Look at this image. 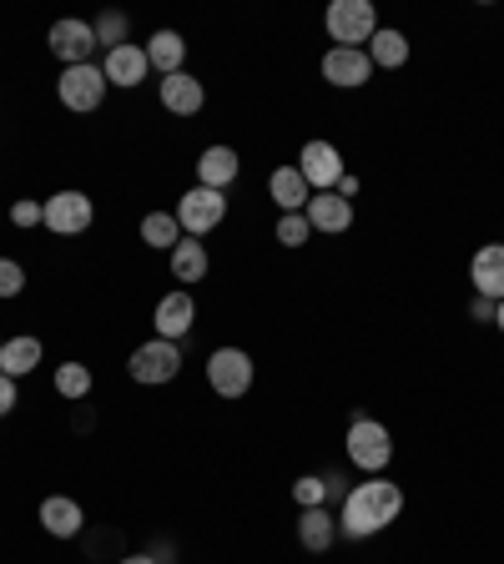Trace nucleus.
I'll return each mask as SVG.
<instances>
[{
	"mask_svg": "<svg viewBox=\"0 0 504 564\" xmlns=\"http://www.w3.org/2000/svg\"><path fill=\"white\" fill-rule=\"evenodd\" d=\"M398 509H404V489L388 484V479H379V473H369V484L348 489L344 509H338V525H344V535L369 539V535H379V529L394 525Z\"/></svg>",
	"mask_w": 504,
	"mask_h": 564,
	"instance_id": "nucleus-1",
	"label": "nucleus"
},
{
	"mask_svg": "<svg viewBox=\"0 0 504 564\" xmlns=\"http://www.w3.org/2000/svg\"><path fill=\"white\" fill-rule=\"evenodd\" d=\"M369 76H373L369 51H348V46H333V51L323 56V81H333V86H344V92L363 86Z\"/></svg>",
	"mask_w": 504,
	"mask_h": 564,
	"instance_id": "nucleus-12",
	"label": "nucleus"
},
{
	"mask_svg": "<svg viewBox=\"0 0 504 564\" xmlns=\"http://www.w3.org/2000/svg\"><path fill=\"white\" fill-rule=\"evenodd\" d=\"M369 61L373 67H384V71H398L404 61H409V36H404V31L379 26L373 31V40H369Z\"/></svg>",
	"mask_w": 504,
	"mask_h": 564,
	"instance_id": "nucleus-21",
	"label": "nucleus"
},
{
	"mask_svg": "<svg viewBox=\"0 0 504 564\" xmlns=\"http://www.w3.org/2000/svg\"><path fill=\"white\" fill-rule=\"evenodd\" d=\"M298 171H303L308 187H319V192H338V182H344V157H338V146L333 142H308L303 157H298Z\"/></svg>",
	"mask_w": 504,
	"mask_h": 564,
	"instance_id": "nucleus-10",
	"label": "nucleus"
},
{
	"mask_svg": "<svg viewBox=\"0 0 504 564\" xmlns=\"http://www.w3.org/2000/svg\"><path fill=\"white\" fill-rule=\"evenodd\" d=\"M117 564H157V560H152V554H121Z\"/></svg>",
	"mask_w": 504,
	"mask_h": 564,
	"instance_id": "nucleus-35",
	"label": "nucleus"
},
{
	"mask_svg": "<svg viewBox=\"0 0 504 564\" xmlns=\"http://www.w3.org/2000/svg\"><path fill=\"white\" fill-rule=\"evenodd\" d=\"M146 61H152L161 76H177L187 61V40L177 36V31H157V36L146 40Z\"/></svg>",
	"mask_w": 504,
	"mask_h": 564,
	"instance_id": "nucleus-20",
	"label": "nucleus"
},
{
	"mask_svg": "<svg viewBox=\"0 0 504 564\" xmlns=\"http://www.w3.org/2000/svg\"><path fill=\"white\" fill-rule=\"evenodd\" d=\"M81 525H86V514H81L76 499L51 494L46 504H40V529H46L51 539H76V535H81Z\"/></svg>",
	"mask_w": 504,
	"mask_h": 564,
	"instance_id": "nucleus-16",
	"label": "nucleus"
},
{
	"mask_svg": "<svg viewBox=\"0 0 504 564\" xmlns=\"http://www.w3.org/2000/svg\"><path fill=\"white\" fill-rule=\"evenodd\" d=\"M192 317H197V302H192V292H167V298L157 302V338H167V343H177V338H187L192 333Z\"/></svg>",
	"mask_w": 504,
	"mask_h": 564,
	"instance_id": "nucleus-14",
	"label": "nucleus"
},
{
	"mask_svg": "<svg viewBox=\"0 0 504 564\" xmlns=\"http://www.w3.org/2000/svg\"><path fill=\"white\" fill-rule=\"evenodd\" d=\"M172 273L177 283H202L207 277V248H202L197 237H182L172 248Z\"/></svg>",
	"mask_w": 504,
	"mask_h": 564,
	"instance_id": "nucleus-23",
	"label": "nucleus"
},
{
	"mask_svg": "<svg viewBox=\"0 0 504 564\" xmlns=\"http://www.w3.org/2000/svg\"><path fill=\"white\" fill-rule=\"evenodd\" d=\"M11 223L15 227H21V232H26V227H40V223H46V202H15V207H11Z\"/></svg>",
	"mask_w": 504,
	"mask_h": 564,
	"instance_id": "nucleus-31",
	"label": "nucleus"
},
{
	"mask_svg": "<svg viewBox=\"0 0 504 564\" xmlns=\"http://www.w3.org/2000/svg\"><path fill=\"white\" fill-rule=\"evenodd\" d=\"M101 71H107V86H127V92H136L146 81V71H152V61H146V46H117V51H107V61H101Z\"/></svg>",
	"mask_w": 504,
	"mask_h": 564,
	"instance_id": "nucleus-11",
	"label": "nucleus"
},
{
	"mask_svg": "<svg viewBox=\"0 0 504 564\" xmlns=\"http://www.w3.org/2000/svg\"><path fill=\"white\" fill-rule=\"evenodd\" d=\"M223 217H227V197L213 192V187H192V192L177 202V227H182L187 237H207Z\"/></svg>",
	"mask_w": 504,
	"mask_h": 564,
	"instance_id": "nucleus-5",
	"label": "nucleus"
},
{
	"mask_svg": "<svg viewBox=\"0 0 504 564\" xmlns=\"http://www.w3.org/2000/svg\"><path fill=\"white\" fill-rule=\"evenodd\" d=\"M202 101H207V92H202L197 76H187V71H177V76H161V106H167L172 117H197Z\"/></svg>",
	"mask_w": 504,
	"mask_h": 564,
	"instance_id": "nucleus-17",
	"label": "nucleus"
},
{
	"mask_svg": "<svg viewBox=\"0 0 504 564\" xmlns=\"http://www.w3.org/2000/svg\"><path fill=\"white\" fill-rule=\"evenodd\" d=\"M142 242L157 252H172L182 242V227H177V212H146L142 217Z\"/></svg>",
	"mask_w": 504,
	"mask_h": 564,
	"instance_id": "nucleus-24",
	"label": "nucleus"
},
{
	"mask_svg": "<svg viewBox=\"0 0 504 564\" xmlns=\"http://www.w3.org/2000/svg\"><path fill=\"white\" fill-rule=\"evenodd\" d=\"M338 197H344V202L359 197V177H348V171H344V182H338Z\"/></svg>",
	"mask_w": 504,
	"mask_h": 564,
	"instance_id": "nucleus-33",
	"label": "nucleus"
},
{
	"mask_svg": "<svg viewBox=\"0 0 504 564\" xmlns=\"http://www.w3.org/2000/svg\"><path fill=\"white\" fill-rule=\"evenodd\" d=\"M303 217L313 232H348V227H353V202H344L338 192H319V197L303 207Z\"/></svg>",
	"mask_w": 504,
	"mask_h": 564,
	"instance_id": "nucleus-15",
	"label": "nucleus"
},
{
	"mask_svg": "<svg viewBox=\"0 0 504 564\" xmlns=\"http://www.w3.org/2000/svg\"><path fill=\"white\" fill-rule=\"evenodd\" d=\"M292 499H298V509H323V504H328V484H323L319 473H303V479L292 484Z\"/></svg>",
	"mask_w": 504,
	"mask_h": 564,
	"instance_id": "nucleus-28",
	"label": "nucleus"
},
{
	"mask_svg": "<svg viewBox=\"0 0 504 564\" xmlns=\"http://www.w3.org/2000/svg\"><path fill=\"white\" fill-rule=\"evenodd\" d=\"M92 223H96V207L86 192H56V197L46 202V227H51L56 237H76Z\"/></svg>",
	"mask_w": 504,
	"mask_h": 564,
	"instance_id": "nucleus-9",
	"label": "nucleus"
},
{
	"mask_svg": "<svg viewBox=\"0 0 504 564\" xmlns=\"http://www.w3.org/2000/svg\"><path fill=\"white\" fill-rule=\"evenodd\" d=\"M56 394L67 398V404L92 398V368H86V363H61V368H56Z\"/></svg>",
	"mask_w": 504,
	"mask_h": 564,
	"instance_id": "nucleus-26",
	"label": "nucleus"
},
{
	"mask_svg": "<svg viewBox=\"0 0 504 564\" xmlns=\"http://www.w3.org/2000/svg\"><path fill=\"white\" fill-rule=\"evenodd\" d=\"M207 383L217 398H242L252 388V358L242 348H217L207 358Z\"/></svg>",
	"mask_w": 504,
	"mask_h": 564,
	"instance_id": "nucleus-6",
	"label": "nucleus"
},
{
	"mask_svg": "<svg viewBox=\"0 0 504 564\" xmlns=\"http://www.w3.org/2000/svg\"><path fill=\"white\" fill-rule=\"evenodd\" d=\"M298 539H303V550H328L333 544V514L328 509H303V519H298Z\"/></svg>",
	"mask_w": 504,
	"mask_h": 564,
	"instance_id": "nucleus-25",
	"label": "nucleus"
},
{
	"mask_svg": "<svg viewBox=\"0 0 504 564\" xmlns=\"http://www.w3.org/2000/svg\"><path fill=\"white\" fill-rule=\"evenodd\" d=\"M348 459L359 464L363 473H384L388 459H394V439H388L384 423L353 413V429H348Z\"/></svg>",
	"mask_w": 504,
	"mask_h": 564,
	"instance_id": "nucleus-3",
	"label": "nucleus"
},
{
	"mask_svg": "<svg viewBox=\"0 0 504 564\" xmlns=\"http://www.w3.org/2000/svg\"><path fill=\"white\" fill-rule=\"evenodd\" d=\"M15 404H21V398H15V379H5V373H0V419H5Z\"/></svg>",
	"mask_w": 504,
	"mask_h": 564,
	"instance_id": "nucleus-32",
	"label": "nucleus"
},
{
	"mask_svg": "<svg viewBox=\"0 0 504 564\" xmlns=\"http://www.w3.org/2000/svg\"><path fill=\"white\" fill-rule=\"evenodd\" d=\"M323 26H328V36L338 40V46L363 51V40H373V31H379V11H373L369 0H333Z\"/></svg>",
	"mask_w": 504,
	"mask_h": 564,
	"instance_id": "nucleus-2",
	"label": "nucleus"
},
{
	"mask_svg": "<svg viewBox=\"0 0 504 564\" xmlns=\"http://www.w3.org/2000/svg\"><path fill=\"white\" fill-rule=\"evenodd\" d=\"M469 283H475L479 298L504 302V242H490V248L475 252V263H469Z\"/></svg>",
	"mask_w": 504,
	"mask_h": 564,
	"instance_id": "nucleus-13",
	"label": "nucleus"
},
{
	"mask_svg": "<svg viewBox=\"0 0 504 564\" xmlns=\"http://www.w3.org/2000/svg\"><path fill=\"white\" fill-rule=\"evenodd\" d=\"M46 46H51L56 61H67V67H86L96 51V31L86 26V21H56L51 31H46Z\"/></svg>",
	"mask_w": 504,
	"mask_h": 564,
	"instance_id": "nucleus-8",
	"label": "nucleus"
},
{
	"mask_svg": "<svg viewBox=\"0 0 504 564\" xmlns=\"http://www.w3.org/2000/svg\"><path fill=\"white\" fill-rule=\"evenodd\" d=\"M494 328L504 333V302H494Z\"/></svg>",
	"mask_w": 504,
	"mask_h": 564,
	"instance_id": "nucleus-36",
	"label": "nucleus"
},
{
	"mask_svg": "<svg viewBox=\"0 0 504 564\" xmlns=\"http://www.w3.org/2000/svg\"><path fill=\"white\" fill-rule=\"evenodd\" d=\"M56 96H61V106L67 111H96V106L107 101V71L101 67H67L61 71V81H56Z\"/></svg>",
	"mask_w": 504,
	"mask_h": 564,
	"instance_id": "nucleus-4",
	"label": "nucleus"
},
{
	"mask_svg": "<svg viewBox=\"0 0 504 564\" xmlns=\"http://www.w3.org/2000/svg\"><path fill=\"white\" fill-rule=\"evenodd\" d=\"M127 373H132L136 383H172L177 373H182V353H177V343L152 338V343H142V348L132 353Z\"/></svg>",
	"mask_w": 504,
	"mask_h": 564,
	"instance_id": "nucleus-7",
	"label": "nucleus"
},
{
	"mask_svg": "<svg viewBox=\"0 0 504 564\" xmlns=\"http://www.w3.org/2000/svg\"><path fill=\"white\" fill-rule=\"evenodd\" d=\"M267 192H273V202H278L283 212H303L308 202H313V187L303 182V171L298 167H278L273 177H267Z\"/></svg>",
	"mask_w": 504,
	"mask_h": 564,
	"instance_id": "nucleus-18",
	"label": "nucleus"
},
{
	"mask_svg": "<svg viewBox=\"0 0 504 564\" xmlns=\"http://www.w3.org/2000/svg\"><path fill=\"white\" fill-rule=\"evenodd\" d=\"M238 171H242V161H238L232 146H207V152L197 157V177H202V187H213V192H223Z\"/></svg>",
	"mask_w": 504,
	"mask_h": 564,
	"instance_id": "nucleus-19",
	"label": "nucleus"
},
{
	"mask_svg": "<svg viewBox=\"0 0 504 564\" xmlns=\"http://www.w3.org/2000/svg\"><path fill=\"white\" fill-rule=\"evenodd\" d=\"M92 31H96V46H107V51L127 46V15H121V11H101L92 21Z\"/></svg>",
	"mask_w": 504,
	"mask_h": 564,
	"instance_id": "nucleus-27",
	"label": "nucleus"
},
{
	"mask_svg": "<svg viewBox=\"0 0 504 564\" xmlns=\"http://www.w3.org/2000/svg\"><path fill=\"white\" fill-rule=\"evenodd\" d=\"M308 237H313V227H308L303 212H283L278 217V242L283 248H303Z\"/></svg>",
	"mask_w": 504,
	"mask_h": 564,
	"instance_id": "nucleus-29",
	"label": "nucleus"
},
{
	"mask_svg": "<svg viewBox=\"0 0 504 564\" xmlns=\"http://www.w3.org/2000/svg\"><path fill=\"white\" fill-rule=\"evenodd\" d=\"M475 317H479V323H494V302L490 298H475Z\"/></svg>",
	"mask_w": 504,
	"mask_h": 564,
	"instance_id": "nucleus-34",
	"label": "nucleus"
},
{
	"mask_svg": "<svg viewBox=\"0 0 504 564\" xmlns=\"http://www.w3.org/2000/svg\"><path fill=\"white\" fill-rule=\"evenodd\" d=\"M21 288H26V267L11 263V257H0V298H15Z\"/></svg>",
	"mask_w": 504,
	"mask_h": 564,
	"instance_id": "nucleus-30",
	"label": "nucleus"
},
{
	"mask_svg": "<svg viewBox=\"0 0 504 564\" xmlns=\"http://www.w3.org/2000/svg\"><path fill=\"white\" fill-rule=\"evenodd\" d=\"M36 363H40V338H11V343H0V373H5V379H26Z\"/></svg>",
	"mask_w": 504,
	"mask_h": 564,
	"instance_id": "nucleus-22",
	"label": "nucleus"
}]
</instances>
